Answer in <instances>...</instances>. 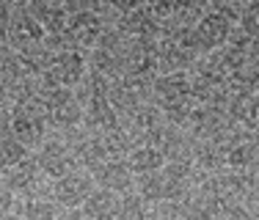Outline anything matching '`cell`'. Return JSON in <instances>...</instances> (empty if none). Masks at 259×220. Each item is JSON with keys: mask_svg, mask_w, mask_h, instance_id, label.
<instances>
[{"mask_svg": "<svg viewBox=\"0 0 259 220\" xmlns=\"http://www.w3.org/2000/svg\"><path fill=\"white\" fill-rule=\"evenodd\" d=\"M47 127H50L47 124V105L39 94L20 102V105H14V110H11V135L20 140L25 149L45 143Z\"/></svg>", "mask_w": 259, "mask_h": 220, "instance_id": "6da1fadb", "label": "cell"}, {"mask_svg": "<svg viewBox=\"0 0 259 220\" xmlns=\"http://www.w3.org/2000/svg\"><path fill=\"white\" fill-rule=\"evenodd\" d=\"M97 187H94V179H91L89 171H72V174L55 179L53 198L61 206H66V209H77V206H83L89 201V195Z\"/></svg>", "mask_w": 259, "mask_h": 220, "instance_id": "7a4b0ae2", "label": "cell"}, {"mask_svg": "<svg viewBox=\"0 0 259 220\" xmlns=\"http://www.w3.org/2000/svg\"><path fill=\"white\" fill-rule=\"evenodd\" d=\"M9 47L14 50H25V47L41 44L45 41V25L36 20V14L30 9H14L9 14Z\"/></svg>", "mask_w": 259, "mask_h": 220, "instance_id": "3957f363", "label": "cell"}, {"mask_svg": "<svg viewBox=\"0 0 259 220\" xmlns=\"http://www.w3.org/2000/svg\"><path fill=\"white\" fill-rule=\"evenodd\" d=\"M36 162H39L41 174L61 179V176L77 171V160L72 146H66V140H45L36 151Z\"/></svg>", "mask_w": 259, "mask_h": 220, "instance_id": "277c9868", "label": "cell"}, {"mask_svg": "<svg viewBox=\"0 0 259 220\" xmlns=\"http://www.w3.org/2000/svg\"><path fill=\"white\" fill-rule=\"evenodd\" d=\"M155 99L163 110L185 105L193 99V80L188 77V72H168L160 75L155 80Z\"/></svg>", "mask_w": 259, "mask_h": 220, "instance_id": "5b68a950", "label": "cell"}, {"mask_svg": "<svg viewBox=\"0 0 259 220\" xmlns=\"http://www.w3.org/2000/svg\"><path fill=\"white\" fill-rule=\"evenodd\" d=\"M50 75L64 85V88H75V85H80L83 77L89 75V61H85V55L77 52V50H61V52L53 55Z\"/></svg>", "mask_w": 259, "mask_h": 220, "instance_id": "8992f818", "label": "cell"}, {"mask_svg": "<svg viewBox=\"0 0 259 220\" xmlns=\"http://www.w3.org/2000/svg\"><path fill=\"white\" fill-rule=\"evenodd\" d=\"M193 28H196V39H199L204 55L221 50V47L229 41V36H232V22L226 20V17H221L218 11H207Z\"/></svg>", "mask_w": 259, "mask_h": 220, "instance_id": "52a82bcc", "label": "cell"}, {"mask_svg": "<svg viewBox=\"0 0 259 220\" xmlns=\"http://www.w3.org/2000/svg\"><path fill=\"white\" fill-rule=\"evenodd\" d=\"M105 20L100 17V11H80V14L69 17V36H72V44H80L85 50H97L102 33H105Z\"/></svg>", "mask_w": 259, "mask_h": 220, "instance_id": "ba28073f", "label": "cell"}, {"mask_svg": "<svg viewBox=\"0 0 259 220\" xmlns=\"http://www.w3.org/2000/svg\"><path fill=\"white\" fill-rule=\"evenodd\" d=\"M119 30L127 39H160L163 33V20H157L146 6L119 17Z\"/></svg>", "mask_w": 259, "mask_h": 220, "instance_id": "9c48e42d", "label": "cell"}, {"mask_svg": "<svg viewBox=\"0 0 259 220\" xmlns=\"http://www.w3.org/2000/svg\"><path fill=\"white\" fill-rule=\"evenodd\" d=\"M83 121H85V127H89V132H100V135L121 124L119 110L110 105L108 96H100V99L85 102L83 105Z\"/></svg>", "mask_w": 259, "mask_h": 220, "instance_id": "30bf717a", "label": "cell"}, {"mask_svg": "<svg viewBox=\"0 0 259 220\" xmlns=\"http://www.w3.org/2000/svg\"><path fill=\"white\" fill-rule=\"evenodd\" d=\"M97 182H100V187H105V190L110 193H130L135 185L133 179V168H130V162L124 160H108L105 165H100V168L94 171Z\"/></svg>", "mask_w": 259, "mask_h": 220, "instance_id": "8fae6325", "label": "cell"}, {"mask_svg": "<svg viewBox=\"0 0 259 220\" xmlns=\"http://www.w3.org/2000/svg\"><path fill=\"white\" fill-rule=\"evenodd\" d=\"M39 174H41L39 162H36V160H30V157H25V160H22L20 165H17V168L6 171L3 185L9 187L11 193L30 195V193H33V187L39 185Z\"/></svg>", "mask_w": 259, "mask_h": 220, "instance_id": "7c38bea8", "label": "cell"}, {"mask_svg": "<svg viewBox=\"0 0 259 220\" xmlns=\"http://www.w3.org/2000/svg\"><path fill=\"white\" fill-rule=\"evenodd\" d=\"M72 151H75V160L83 165L85 171H97L100 165H105L110 160L108 151H105V146H102V138L91 135V132L80 138L77 146H72Z\"/></svg>", "mask_w": 259, "mask_h": 220, "instance_id": "4fadbf2b", "label": "cell"}, {"mask_svg": "<svg viewBox=\"0 0 259 220\" xmlns=\"http://www.w3.org/2000/svg\"><path fill=\"white\" fill-rule=\"evenodd\" d=\"M130 168H133V174H157V171H163L165 165V154L157 149V146H149V143H141L135 146L133 151H130L127 157Z\"/></svg>", "mask_w": 259, "mask_h": 220, "instance_id": "5bb4252c", "label": "cell"}, {"mask_svg": "<svg viewBox=\"0 0 259 220\" xmlns=\"http://www.w3.org/2000/svg\"><path fill=\"white\" fill-rule=\"evenodd\" d=\"M83 212L91 220H110L119 212V198H116V193L105 190V187H97V190L89 195V201L83 204Z\"/></svg>", "mask_w": 259, "mask_h": 220, "instance_id": "9a60e30c", "label": "cell"}, {"mask_svg": "<svg viewBox=\"0 0 259 220\" xmlns=\"http://www.w3.org/2000/svg\"><path fill=\"white\" fill-rule=\"evenodd\" d=\"M102 146H105V151H108V157L110 160H121V157H130V151L135 149V140L133 135H130V130L127 127H113V130H108V132H102Z\"/></svg>", "mask_w": 259, "mask_h": 220, "instance_id": "2e32d148", "label": "cell"}, {"mask_svg": "<svg viewBox=\"0 0 259 220\" xmlns=\"http://www.w3.org/2000/svg\"><path fill=\"white\" fill-rule=\"evenodd\" d=\"M25 157H28V149L14 135H11V132H9V135H0V174L17 168Z\"/></svg>", "mask_w": 259, "mask_h": 220, "instance_id": "e0dca14e", "label": "cell"}, {"mask_svg": "<svg viewBox=\"0 0 259 220\" xmlns=\"http://www.w3.org/2000/svg\"><path fill=\"white\" fill-rule=\"evenodd\" d=\"M135 187H138V195L144 201H152V204L165 201V176H163V171H157V174H141L138 182H135Z\"/></svg>", "mask_w": 259, "mask_h": 220, "instance_id": "ac0fdd59", "label": "cell"}, {"mask_svg": "<svg viewBox=\"0 0 259 220\" xmlns=\"http://www.w3.org/2000/svg\"><path fill=\"white\" fill-rule=\"evenodd\" d=\"M119 220H149V206L138 193H124V198L119 201Z\"/></svg>", "mask_w": 259, "mask_h": 220, "instance_id": "d6986e66", "label": "cell"}, {"mask_svg": "<svg viewBox=\"0 0 259 220\" xmlns=\"http://www.w3.org/2000/svg\"><path fill=\"white\" fill-rule=\"evenodd\" d=\"M25 220H55V206L50 201L33 198L25 204Z\"/></svg>", "mask_w": 259, "mask_h": 220, "instance_id": "ffe728a7", "label": "cell"}, {"mask_svg": "<svg viewBox=\"0 0 259 220\" xmlns=\"http://www.w3.org/2000/svg\"><path fill=\"white\" fill-rule=\"evenodd\" d=\"M221 220H256L251 215V209L245 204H237V206H229V209L221 215Z\"/></svg>", "mask_w": 259, "mask_h": 220, "instance_id": "44dd1931", "label": "cell"}, {"mask_svg": "<svg viewBox=\"0 0 259 220\" xmlns=\"http://www.w3.org/2000/svg\"><path fill=\"white\" fill-rule=\"evenodd\" d=\"M105 3L113 6L116 14H130V11L141 9V6H146V0H105Z\"/></svg>", "mask_w": 259, "mask_h": 220, "instance_id": "7402d4cb", "label": "cell"}, {"mask_svg": "<svg viewBox=\"0 0 259 220\" xmlns=\"http://www.w3.org/2000/svg\"><path fill=\"white\" fill-rule=\"evenodd\" d=\"M11 204H14V193L0 182V217H6L11 212Z\"/></svg>", "mask_w": 259, "mask_h": 220, "instance_id": "603a6c76", "label": "cell"}, {"mask_svg": "<svg viewBox=\"0 0 259 220\" xmlns=\"http://www.w3.org/2000/svg\"><path fill=\"white\" fill-rule=\"evenodd\" d=\"M11 132V113H9V105L0 102V135H9Z\"/></svg>", "mask_w": 259, "mask_h": 220, "instance_id": "cb8c5ba5", "label": "cell"}, {"mask_svg": "<svg viewBox=\"0 0 259 220\" xmlns=\"http://www.w3.org/2000/svg\"><path fill=\"white\" fill-rule=\"evenodd\" d=\"M0 220H17V217H11V215H6V217H0Z\"/></svg>", "mask_w": 259, "mask_h": 220, "instance_id": "d4e9b609", "label": "cell"}]
</instances>
